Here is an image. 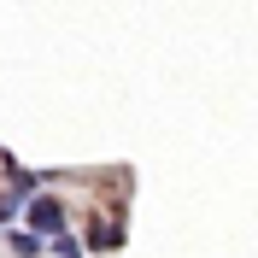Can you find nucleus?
Wrapping results in <instances>:
<instances>
[{
    "mask_svg": "<svg viewBox=\"0 0 258 258\" xmlns=\"http://www.w3.org/2000/svg\"><path fill=\"white\" fill-rule=\"evenodd\" d=\"M12 211H18V206H12V200H0V223H6V217H12Z\"/></svg>",
    "mask_w": 258,
    "mask_h": 258,
    "instance_id": "4",
    "label": "nucleus"
},
{
    "mask_svg": "<svg viewBox=\"0 0 258 258\" xmlns=\"http://www.w3.org/2000/svg\"><path fill=\"white\" fill-rule=\"evenodd\" d=\"M12 252L18 258H41V235L35 229H12Z\"/></svg>",
    "mask_w": 258,
    "mask_h": 258,
    "instance_id": "2",
    "label": "nucleus"
},
{
    "mask_svg": "<svg viewBox=\"0 0 258 258\" xmlns=\"http://www.w3.org/2000/svg\"><path fill=\"white\" fill-rule=\"evenodd\" d=\"M30 223H35V235H41V229H59V223H64L59 200H35V206H30Z\"/></svg>",
    "mask_w": 258,
    "mask_h": 258,
    "instance_id": "1",
    "label": "nucleus"
},
{
    "mask_svg": "<svg viewBox=\"0 0 258 258\" xmlns=\"http://www.w3.org/2000/svg\"><path fill=\"white\" fill-rule=\"evenodd\" d=\"M53 252H59V258H82V241H71V235H59V241H53Z\"/></svg>",
    "mask_w": 258,
    "mask_h": 258,
    "instance_id": "3",
    "label": "nucleus"
}]
</instances>
